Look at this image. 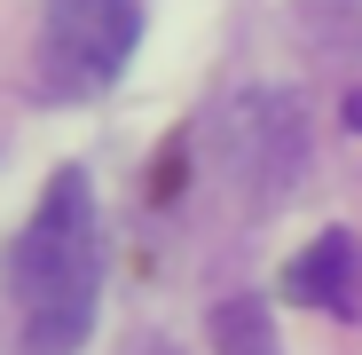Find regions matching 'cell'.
I'll use <instances>...</instances> for the list:
<instances>
[{"label": "cell", "mask_w": 362, "mask_h": 355, "mask_svg": "<svg viewBox=\"0 0 362 355\" xmlns=\"http://www.w3.org/2000/svg\"><path fill=\"white\" fill-rule=\"evenodd\" d=\"M8 300L24 316L32 355L87 347L95 308H103V213H95V190L79 166H64L40 190L24 237L8 245Z\"/></svg>", "instance_id": "obj_1"}, {"label": "cell", "mask_w": 362, "mask_h": 355, "mask_svg": "<svg viewBox=\"0 0 362 355\" xmlns=\"http://www.w3.org/2000/svg\"><path fill=\"white\" fill-rule=\"evenodd\" d=\"M142 9L134 0H47L40 9V95L87 103L134 64Z\"/></svg>", "instance_id": "obj_2"}, {"label": "cell", "mask_w": 362, "mask_h": 355, "mask_svg": "<svg viewBox=\"0 0 362 355\" xmlns=\"http://www.w3.org/2000/svg\"><path fill=\"white\" fill-rule=\"evenodd\" d=\"M284 300L323 308L339 324H362V245H354L346 229H323L315 245L284 269Z\"/></svg>", "instance_id": "obj_3"}, {"label": "cell", "mask_w": 362, "mask_h": 355, "mask_svg": "<svg viewBox=\"0 0 362 355\" xmlns=\"http://www.w3.org/2000/svg\"><path fill=\"white\" fill-rule=\"evenodd\" d=\"M213 339H221V355H284L260 300H221L213 308Z\"/></svg>", "instance_id": "obj_4"}, {"label": "cell", "mask_w": 362, "mask_h": 355, "mask_svg": "<svg viewBox=\"0 0 362 355\" xmlns=\"http://www.w3.org/2000/svg\"><path fill=\"white\" fill-rule=\"evenodd\" d=\"M346 127H354V135H362V87H354V95H346Z\"/></svg>", "instance_id": "obj_5"}]
</instances>
